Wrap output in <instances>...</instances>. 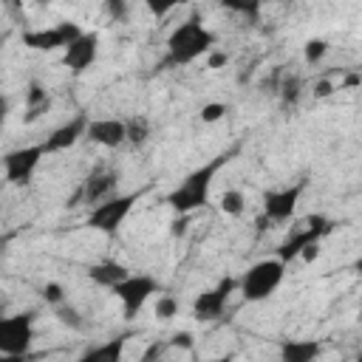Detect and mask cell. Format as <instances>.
I'll return each mask as SVG.
<instances>
[{
    "mask_svg": "<svg viewBox=\"0 0 362 362\" xmlns=\"http://www.w3.org/2000/svg\"><path fill=\"white\" fill-rule=\"evenodd\" d=\"M48 110H51V96H48V90H45L40 82H31L28 90H25V116H23V122H25V124H34V122L42 119Z\"/></svg>",
    "mask_w": 362,
    "mask_h": 362,
    "instance_id": "d6986e66",
    "label": "cell"
},
{
    "mask_svg": "<svg viewBox=\"0 0 362 362\" xmlns=\"http://www.w3.org/2000/svg\"><path fill=\"white\" fill-rule=\"evenodd\" d=\"M170 345H173V348H181V351H192V348H195V337H192L189 331H178V334H173Z\"/></svg>",
    "mask_w": 362,
    "mask_h": 362,
    "instance_id": "83f0119b",
    "label": "cell"
},
{
    "mask_svg": "<svg viewBox=\"0 0 362 362\" xmlns=\"http://www.w3.org/2000/svg\"><path fill=\"white\" fill-rule=\"evenodd\" d=\"M54 314H57V320H59L65 328H71V331H82V328H85V317H82V311H79V308H74L71 303L57 305V308H54Z\"/></svg>",
    "mask_w": 362,
    "mask_h": 362,
    "instance_id": "7402d4cb",
    "label": "cell"
},
{
    "mask_svg": "<svg viewBox=\"0 0 362 362\" xmlns=\"http://www.w3.org/2000/svg\"><path fill=\"white\" fill-rule=\"evenodd\" d=\"M82 34V28L71 20H62L51 28H31L23 34V45L31 48V51H65L76 37Z\"/></svg>",
    "mask_w": 362,
    "mask_h": 362,
    "instance_id": "9c48e42d",
    "label": "cell"
},
{
    "mask_svg": "<svg viewBox=\"0 0 362 362\" xmlns=\"http://www.w3.org/2000/svg\"><path fill=\"white\" fill-rule=\"evenodd\" d=\"M223 65H229V54L226 51H218V48H212L209 54H206V68H223Z\"/></svg>",
    "mask_w": 362,
    "mask_h": 362,
    "instance_id": "f1b7e54d",
    "label": "cell"
},
{
    "mask_svg": "<svg viewBox=\"0 0 362 362\" xmlns=\"http://www.w3.org/2000/svg\"><path fill=\"white\" fill-rule=\"evenodd\" d=\"M325 54H328V40H322V37H311V40L303 45V59H305L308 65L322 62Z\"/></svg>",
    "mask_w": 362,
    "mask_h": 362,
    "instance_id": "cb8c5ba5",
    "label": "cell"
},
{
    "mask_svg": "<svg viewBox=\"0 0 362 362\" xmlns=\"http://www.w3.org/2000/svg\"><path fill=\"white\" fill-rule=\"evenodd\" d=\"M34 342V314H3L0 317V354H28Z\"/></svg>",
    "mask_w": 362,
    "mask_h": 362,
    "instance_id": "52a82bcc",
    "label": "cell"
},
{
    "mask_svg": "<svg viewBox=\"0 0 362 362\" xmlns=\"http://www.w3.org/2000/svg\"><path fill=\"white\" fill-rule=\"evenodd\" d=\"M85 136L99 147H119L124 144V122L122 119H88Z\"/></svg>",
    "mask_w": 362,
    "mask_h": 362,
    "instance_id": "9a60e30c",
    "label": "cell"
},
{
    "mask_svg": "<svg viewBox=\"0 0 362 362\" xmlns=\"http://www.w3.org/2000/svg\"><path fill=\"white\" fill-rule=\"evenodd\" d=\"M212 362H232V356H218V359H212Z\"/></svg>",
    "mask_w": 362,
    "mask_h": 362,
    "instance_id": "74e56055",
    "label": "cell"
},
{
    "mask_svg": "<svg viewBox=\"0 0 362 362\" xmlns=\"http://www.w3.org/2000/svg\"><path fill=\"white\" fill-rule=\"evenodd\" d=\"M317 257H320V243H308V246L300 252V260H303V263H314Z\"/></svg>",
    "mask_w": 362,
    "mask_h": 362,
    "instance_id": "1f68e13d",
    "label": "cell"
},
{
    "mask_svg": "<svg viewBox=\"0 0 362 362\" xmlns=\"http://www.w3.org/2000/svg\"><path fill=\"white\" fill-rule=\"evenodd\" d=\"M42 147L40 144H28V147H17V150H8L3 156V175L8 184H28L31 175L37 173L40 161H42Z\"/></svg>",
    "mask_w": 362,
    "mask_h": 362,
    "instance_id": "30bf717a",
    "label": "cell"
},
{
    "mask_svg": "<svg viewBox=\"0 0 362 362\" xmlns=\"http://www.w3.org/2000/svg\"><path fill=\"white\" fill-rule=\"evenodd\" d=\"M42 297H45V303L48 305H62V303H68V297H65V288L59 286V283H45L42 286Z\"/></svg>",
    "mask_w": 362,
    "mask_h": 362,
    "instance_id": "4316f807",
    "label": "cell"
},
{
    "mask_svg": "<svg viewBox=\"0 0 362 362\" xmlns=\"http://www.w3.org/2000/svg\"><path fill=\"white\" fill-rule=\"evenodd\" d=\"M215 48V34L198 20L189 17L178 23L167 37V62L170 65H189L198 57H206Z\"/></svg>",
    "mask_w": 362,
    "mask_h": 362,
    "instance_id": "7a4b0ae2",
    "label": "cell"
},
{
    "mask_svg": "<svg viewBox=\"0 0 362 362\" xmlns=\"http://www.w3.org/2000/svg\"><path fill=\"white\" fill-rule=\"evenodd\" d=\"M232 158V153H218L212 161L201 164L198 170H192L170 195H167V204L175 209V215H189L201 206L209 204V192H212V184H215V175L218 170Z\"/></svg>",
    "mask_w": 362,
    "mask_h": 362,
    "instance_id": "6da1fadb",
    "label": "cell"
},
{
    "mask_svg": "<svg viewBox=\"0 0 362 362\" xmlns=\"http://www.w3.org/2000/svg\"><path fill=\"white\" fill-rule=\"evenodd\" d=\"M161 283L153 274H127L122 283H116L110 291L116 294V300L122 303V317L124 320H136V314L144 308V303L158 294Z\"/></svg>",
    "mask_w": 362,
    "mask_h": 362,
    "instance_id": "277c9868",
    "label": "cell"
},
{
    "mask_svg": "<svg viewBox=\"0 0 362 362\" xmlns=\"http://www.w3.org/2000/svg\"><path fill=\"white\" fill-rule=\"evenodd\" d=\"M342 85H345V88H356V85H359V74H348Z\"/></svg>",
    "mask_w": 362,
    "mask_h": 362,
    "instance_id": "8d00e7d4",
    "label": "cell"
},
{
    "mask_svg": "<svg viewBox=\"0 0 362 362\" xmlns=\"http://www.w3.org/2000/svg\"><path fill=\"white\" fill-rule=\"evenodd\" d=\"M283 277H286V263H280L277 257L257 260L238 277V294L246 303H263L280 288Z\"/></svg>",
    "mask_w": 362,
    "mask_h": 362,
    "instance_id": "3957f363",
    "label": "cell"
},
{
    "mask_svg": "<svg viewBox=\"0 0 362 362\" xmlns=\"http://www.w3.org/2000/svg\"><path fill=\"white\" fill-rule=\"evenodd\" d=\"M85 127H88V116H85V113H76L71 122H65V124L54 127V130L45 136V141H40L42 153H45V156H51V153H62V150L74 147V144L85 136Z\"/></svg>",
    "mask_w": 362,
    "mask_h": 362,
    "instance_id": "5bb4252c",
    "label": "cell"
},
{
    "mask_svg": "<svg viewBox=\"0 0 362 362\" xmlns=\"http://www.w3.org/2000/svg\"><path fill=\"white\" fill-rule=\"evenodd\" d=\"M127 274H130V269H127L124 263H119V260H99V263L88 266V277H90L96 286H102V288H113V286L122 283Z\"/></svg>",
    "mask_w": 362,
    "mask_h": 362,
    "instance_id": "ac0fdd59",
    "label": "cell"
},
{
    "mask_svg": "<svg viewBox=\"0 0 362 362\" xmlns=\"http://www.w3.org/2000/svg\"><path fill=\"white\" fill-rule=\"evenodd\" d=\"M153 314H156V320L170 322L173 317H178V300L173 294H158V300L153 305Z\"/></svg>",
    "mask_w": 362,
    "mask_h": 362,
    "instance_id": "d4e9b609",
    "label": "cell"
},
{
    "mask_svg": "<svg viewBox=\"0 0 362 362\" xmlns=\"http://www.w3.org/2000/svg\"><path fill=\"white\" fill-rule=\"evenodd\" d=\"M0 362H28V354H0Z\"/></svg>",
    "mask_w": 362,
    "mask_h": 362,
    "instance_id": "e575fe53",
    "label": "cell"
},
{
    "mask_svg": "<svg viewBox=\"0 0 362 362\" xmlns=\"http://www.w3.org/2000/svg\"><path fill=\"white\" fill-rule=\"evenodd\" d=\"M105 11H107L113 20H122V17L127 14V6H124V3H119V0H113V3H105Z\"/></svg>",
    "mask_w": 362,
    "mask_h": 362,
    "instance_id": "4dcf8cb0",
    "label": "cell"
},
{
    "mask_svg": "<svg viewBox=\"0 0 362 362\" xmlns=\"http://www.w3.org/2000/svg\"><path fill=\"white\" fill-rule=\"evenodd\" d=\"M150 139V119L147 116H133L124 122V141H130L133 147H141Z\"/></svg>",
    "mask_w": 362,
    "mask_h": 362,
    "instance_id": "ffe728a7",
    "label": "cell"
},
{
    "mask_svg": "<svg viewBox=\"0 0 362 362\" xmlns=\"http://www.w3.org/2000/svg\"><path fill=\"white\" fill-rule=\"evenodd\" d=\"M277 93H280L283 105H297V102H300V96H303V79H300V76H294V74H286V76H283V82L277 85Z\"/></svg>",
    "mask_w": 362,
    "mask_h": 362,
    "instance_id": "44dd1931",
    "label": "cell"
},
{
    "mask_svg": "<svg viewBox=\"0 0 362 362\" xmlns=\"http://www.w3.org/2000/svg\"><path fill=\"white\" fill-rule=\"evenodd\" d=\"M187 232V215H178L173 221V235H184Z\"/></svg>",
    "mask_w": 362,
    "mask_h": 362,
    "instance_id": "836d02e7",
    "label": "cell"
},
{
    "mask_svg": "<svg viewBox=\"0 0 362 362\" xmlns=\"http://www.w3.org/2000/svg\"><path fill=\"white\" fill-rule=\"evenodd\" d=\"M322 356L320 339H283L280 342V362H317Z\"/></svg>",
    "mask_w": 362,
    "mask_h": 362,
    "instance_id": "e0dca14e",
    "label": "cell"
},
{
    "mask_svg": "<svg viewBox=\"0 0 362 362\" xmlns=\"http://www.w3.org/2000/svg\"><path fill=\"white\" fill-rule=\"evenodd\" d=\"M243 209H246V198H243L240 189H226V192L221 195V212H223V215L238 218V215H243Z\"/></svg>",
    "mask_w": 362,
    "mask_h": 362,
    "instance_id": "603a6c76",
    "label": "cell"
},
{
    "mask_svg": "<svg viewBox=\"0 0 362 362\" xmlns=\"http://www.w3.org/2000/svg\"><path fill=\"white\" fill-rule=\"evenodd\" d=\"M99 57V34L96 31H82L65 51H62V65L71 74H85Z\"/></svg>",
    "mask_w": 362,
    "mask_h": 362,
    "instance_id": "4fadbf2b",
    "label": "cell"
},
{
    "mask_svg": "<svg viewBox=\"0 0 362 362\" xmlns=\"http://www.w3.org/2000/svg\"><path fill=\"white\" fill-rule=\"evenodd\" d=\"M334 90H337V88H334V82H331V79H317L311 93H314L317 99H325V96H331Z\"/></svg>",
    "mask_w": 362,
    "mask_h": 362,
    "instance_id": "f546056e",
    "label": "cell"
},
{
    "mask_svg": "<svg viewBox=\"0 0 362 362\" xmlns=\"http://www.w3.org/2000/svg\"><path fill=\"white\" fill-rule=\"evenodd\" d=\"M173 8H175L173 3H161V6H158V3H147V11H150L153 17H164V14H170Z\"/></svg>",
    "mask_w": 362,
    "mask_h": 362,
    "instance_id": "d6a6232c",
    "label": "cell"
},
{
    "mask_svg": "<svg viewBox=\"0 0 362 362\" xmlns=\"http://www.w3.org/2000/svg\"><path fill=\"white\" fill-rule=\"evenodd\" d=\"M238 291V280L235 277H223L218 280L212 288H204L195 300H192V317L201 320V322H215L223 317L226 305H229V297Z\"/></svg>",
    "mask_w": 362,
    "mask_h": 362,
    "instance_id": "ba28073f",
    "label": "cell"
},
{
    "mask_svg": "<svg viewBox=\"0 0 362 362\" xmlns=\"http://www.w3.org/2000/svg\"><path fill=\"white\" fill-rule=\"evenodd\" d=\"M305 189V181H297V184H288V187H280V189H266L263 192V218L269 223H283L294 215L297 209V201Z\"/></svg>",
    "mask_w": 362,
    "mask_h": 362,
    "instance_id": "7c38bea8",
    "label": "cell"
},
{
    "mask_svg": "<svg viewBox=\"0 0 362 362\" xmlns=\"http://www.w3.org/2000/svg\"><path fill=\"white\" fill-rule=\"evenodd\" d=\"M201 122L204 124H212V122H218V119H223L226 116V105L223 102H209V105H204L201 107Z\"/></svg>",
    "mask_w": 362,
    "mask_h": 362,
    "instance_id": "484cf974",
    "label": "cell"
},
{
    "mask_svg": "<svg viewBox=\"0 0 362 362\" xmlns=\"http://www.w3.org/2000/svg\"><path fill=\"white\" fill-rule=\"evenodd\" d=\"M156 362H161V359H156Z\"/></svg>",
    "mask_w": 362,
    "mask_h": 362,
    "instance_id": "f35d334b",
    "label": "cell"
},
{
    "mask_svg": "<svg viewBox=\"0 0 362 362\" xmlns=\"http://www.w3.org/2000/svg\"><path fill=\"white\" fill-rule=\"evenodd\" d=\"M331 229H334V221H328L325 215H308V218H305V226L294 229V232L277 246V260L288 266L294 257H300V252H303L308 243H320Z\"/></svg>",
    "mask_w": 362,
    "mask_h": 362,
    "instance_id": "8992f818",
    "label": "cell"
},
{
    "mask_svg": "<svg viewBox=\"0 0 362 362\" xmlns=\"http://www.w3.org/2000/svg\"><path fill=\"white\" fill-rule=\"evenodd\" d=\"M124 345H127V334H119V337H110L99 345H90L85 348L76 362H122L124 356Z\"/></svg>",
    "mask_w": 362,
    "mask_h": 362,
    "instance_id": "2e32d148",
    "label": "cell"
},
{
    "mask_svg": "<svg viewBox=\"0 0 362 362\" xmlns=\"http://www.w3.org/2000/svg\"><path fill=\"white\" fill-rule=\"evenodd\" d=\"M139 195L136 192H127V195H113L96 206H90L88 212V226L93 232H102V235H113L130 215V209L136 206Z\"/></svg>",
    "mask_w": 362,
    "mask_h": 362,
    "instance_id": "5b68a950",
    "label": "cell"
},
{
    "mask_svg": "<svg viewBox=\"0 0 362 362\" xmlns=\"http://www.w3.org/2000/svg\"><path fill=\"white\" fill-rule=\"evenodd\" d=\"M119 178H122V173L116 170V167H99V170H93L85 181H82V187H79V192H76V204H102V201H107V198H113V195H119L116 192V187H119ZM74 204V206H76Z\"/></svg>",
    "mask_w": 362,
    "mask_h": 362,
    "instance_id": "8fae6325",
    "label": "cell"
},
{
    "mask_svg": "<svg viewBox=\"0 0 362 362\" xmlns=\"http://www.w3.org/2000/svg\"><path fill=\"white\" fill-rule=\"evenodd\" d=\"M6 116H8V99L0 93V127H3V122H6Z\"/></svg>",
    "mask_w": 362,
    "mask_h": 362,
    "instance_id": "d590c367",
    "label": "cell"
}]
</instances>
